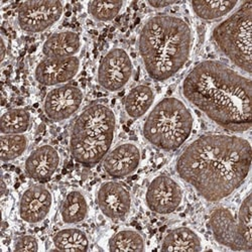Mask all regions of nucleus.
<instances>
[{
    "instance_id": "1",
    "label": "nucleus",
    "mask_w": 252,
    "mask_h": 252,
    "mask_svg": "<svg viewBox=\"0 0 252 252\" xmlns=\"http://www.w3.org/2000/svg\"><path fill=\"white\" fill-rule=\"evenodd\" d=\"M251 161L247 139L230 134H205L182 152L176 171L203 199L219 202L244 184Z\"/></svg>"
},
{
    "instance_id": "2",
    "label": "nucleus",
    "mask_w": 252,
    "mask_h": 252,
    "mask_svg": "<svg viewBox=\"0 0 252 252\" xmlns=\"http://www.w3.org/2000/svg\"><path fill=\"white\" fill-rule=\"evenodd\" d=\"M186 100L208 119L231 132H244L252 124L251 80L214 60L203 61L185 78Z\"/></svg>"
},
{
    "instance_id": "3",
    "label": "nucleus",
    "mask_w": 252,
    "mask_h": 252,
    "mask_svg": "<svg viewBox=\"0 0 252 252\" xmlns=\"http://www.w3.org/2000/svg\"><path fill=\"white\" fill-rule=\"evenodd\" d=\"M192 44V30L184 18L172 14L150 17L138 36V52L145 72L157 82L173 78L189 61Z\"/></svg>"
},
{
    "instance_id": "4",
    "label": "nucleus",
    "mask_w": 252,
    "mask_h": 252,
    "mask_svg": "<svg viewBox=\"0 0 252 252\" xmlns=\"http://www.w3.org/2000/svg\"><path fill=\"white\" fill-rule=\"evenodd\" d=\"M116 115L102 102L93 103L76 118L70 133V153L80 164L92 167L111 150L116 132Z\"/></svg>"
},
{
    "instance_id": "5",
    "label": "nucleus",
    "mask_w": 252,
    "mask_h": 252,
    "mask_svg": "<svg viewBox=\"0 0 252 252\" xmlns=\"http://www.w3.org/2000/svg\"><path fill=\"white\" fill-rule=\"evenodd\" d=\"M194 117L187 105L176 97L160 100L146 117L142 133L157 149L178 151L191 136Z\"/></svg>"
},
{
    "instance_id": "6",
    "label": "nucleus",
    "mask_w": 252,
    "mask_h": 252,
    "mask_svg": "<svg viewBox=\"0 0 252 252\" xmlns=\"http://www.w3.org/2000/svg\"><path fill=\"white\" fill-rule=\"evenodd\" d=\"M252 1L243 2L236 11L220 23L212 32L218 50L237 68L250 74Z\"/></svg>"
},
{
    "instance_id": "7",
    "label": "nucleus",
    "mask_w": 252,
    "mask_h": 252,
    "mask_svg": "<svg viewBox=\"0 0 252 252\" xmlns=\"http://www.w3.org/2000/svg\"><path fill=\"white\" fill-rule=\"evenodd\" d=\"M64 4L57 0L25 1L19 4L16 13L20 30L28 33H40L48 31L61 19Z\"/></svg>"
},
{
    "instance_id": "8",
    "label": "nucleus",
    "mask_w": 252,
    "mask_h": 252,
    "mask_svg": "<svg viewBox=\"0 0 252 252\" xmlns=\"http://www.w3.org/2000/svg\"><path fill=\"white\" fill-rule=\"evenodd\" d=\"M133 63L129 54L122 48H113L105 54L98 66L97 81L108 92H118L130 81Z\"/></svg>"
},
{
    "instance_id": "9",
    "label": "nucleus",
    "mask_w": 252,
    "mask_h": 252,
    "mask_svg": "<svg viewBox=\"0 0 252 252\" xmlns=\"http://www.w3.org/2000/svg\"><path fill=\"white\" fill-rule=\"evenodd\" d=\"M182 202V188L170 176L159 175L154 178L146 188L145 204L156 214H172L180 208Z\"/></svg>"
},
{
    "instance_id": "10",
    "label": "nucleus",
    "mask_w": 252,
    "mask_h": 252,
    "mask_svg": "<svg viewBox=\"0 0 252 252\" xmlns=\"http://www.w3.org/2000/svg\"><path fill=\"white\" fill-rule=\"evenodd\" d=\"M96 203L105 217L113 221H121L130 213L132 199L128 189L123 184L108 181L99 187Z\"/></svg>"
},
{
    "instance_id": "11",
    "label": "nucleus",
    "mask_w": 252,
    "mask_h": 252,
    "mask_svg": "<svg viewBox=\"0 0 252 252\" xmlns=\"http://www.w3.org/2000/svg\"><path fill=\"white\" fill-rule=\"evenodd\" d=\"M84 100L83 91L74 85H62L52 89L44 101V112L54 122L70 119L78 112Z\"/></svg>"
},
{
    "instance_id": "12",
    "label": "nucleus",
    "mask_w": 252,
    "mask_h": 252,
    "mask_svg": "<svg viewBox=\"0 0 252 252\" xmlns=\"http://www.w3.org/2000/svg\"><path fill=\"white\" fill-rule=\"evenodd\" d=\"M77 56L70 58H45L34 69V79L43 86L58 87L73 80L80 70Z\"/></svg>"
},
{
    "instance_id": "13",
    "label": "nucleus",
    "mask_w": 252,
    "mask_h": 252,
    "mask_svg": "<svg viewBox=\"0 0 252 252\" xmlns=\"http://www.w3.org/2000/svg\"><path fill=\"white\" fill-rule=\"evenodd\" d=\"M53 206V195L43 184L28 188L19 200L18 213L23 221L29 224L43 222L50 214Z\"/></svg>"
},
{
    "instance_id": "14",
    "label": "nucleus",
    "mask_w": 252,
    "mask_h": 252,
    "mask_svg": "<svg viewBox=\"0 0 252 252\" xmlns=\"http://www.w3.org/2000/svg\"><path fill=\"white\" fill-rule=\"evenodd\" d=\"M141 152L135 143L124 142L110 150L103 159V169L113 179L132 175L140 164Z\"/></svg>"
},
{
    "instance_id": "15",
    "label": "nucleus",
    "mask_w": 252,
    "mask_h": 252,
    "mask_svg": "<svg viewBox=\"0 0 252 252\" xmlns=\"http://www.w3.org/2000/svg\"><path fill=\"white\" fill-rule=\"evenodd\" d=\"M61 162L59 152L50 144L40 145L27 158L25 171L27 176L39 183L49 182L57 173Z\"/></svg>"
},
{
    "instance_id": "16",
    "label": "nucleus",
    "mask_w": 252,
    "mask_h": 252,
    "mask_svg": "<svg viewBox=\"0 0 252 252\" xmlns=\"http://www.w3.org/2000/svg\"><path fill=\"white\" fill-rule=\"evenodd\" d=\"M210 229L215 240L222 246L242 251L238 240L236 218L225 207L215 208L209 217Z\"/></svg>"
},
{
    "instance_id": "17",
    "label": "nucleus",
    "mask_w": 252,
    "mask_h": 252,
    "mask_svg": "<svg viewBox=\"0 0 252 252\" xmlns=\"http://www.w3.org/2000/svg\"><path fill=\"white\" fill-rule=\"evenodd\" d=\"M81 36L73 31H62L51 34L43 45L46 58L75 57L81 50Z\"/></svg>"
},
{
    "instance_id": "18",
    "label": "nucleus",
    "mask_w": 252,
    "mask_h": 252,
    "mask_svg": "<svg viewBox=\"0 0 252 252\" xmlns=\"http://www.w3.org/2000/svg\"><path fill=\"white\" fill-rule=\"evenodd\" d=\"M162 251H202L203 243L196 231L189 227L171 230L162 239Z\"/></svg>"
},
{
    "instance_id": "19",
    "label": "nucleus",
    "mask_w": 252,
    "mask_h": 252,
    "mask_svg": "<svg viewBox=\"0 0 252 252\" xmlns=\"http://www.w3.org/2000/svg\"><path fill=\"white\" fill-rule=\"evenodd\" d=\"M155 97V91L149 85L140 84L133 87L124 98L123 107L125 113L132 119L142 117L152 108Z\"/></svg>"
},
{
    "instance_id": "20",
    "label": "nucleus",
    "mask_w": 252,
    "mask_h": 252,
    "mask_svg": "<svg viewBox=\"0 0 252 252\" xmlns=\"http://www.w3.org/2000/svg\"><path fill=\"white\" fill-rule=\"evenodd\" d=\"M89 205L82 192L73 190L64 198L61 205L60 214L65 224L73 225L83 222L88 216Z\"/></svg>"
},
{
    "instance_id": "21",
    "label": "nucleus",
    "mask_w": 252,
    "mask_h": 252,
    "mask_svg": "<svg viewBox=\"0 0 252 252\" xmlns=\"http://www.w3.org/2000/svg\"><path fill=\"white\" fill-rule=\"evenodd\" d=\"M53 243L60 251H87L90 240L87 234L79 228H65L59 230L53 237Z\"/></svg>"
},
{
    "instance_id": "22",
    "label": "nucleus",
    "mask_w": 252,
    "mask_h": 252,
    "mask_svg": "<svg viewBox=\"0 0 252 252\" xmlns=\"http://www.w3.org/2000/svg\"><path fill=\"white\" fill-rule=\"evenodd\" d=\"M238 5V1L229 0H214V1H192L194 13L201 19L211 22L220 19L232 12Z\"/></svg>"
},
{
    "instance_id": "23",
    "label": "nucleus",
    "mask_w": 252,
    "mask_h": 252,
    "mask_svg": "<svg viewBox=\"0 0 252 252\" xmlns=\"http://www.w3.org/2000/svg\"><path fill=\"white\" fill-rule=\"evenodd\" d=\"M108 250L112 252H142L145 250V241L136 230L122 229L109 239Z\"/></svg>"
},
{
    "instance_id": "24",
    "label": "nucleus",
    "mask_w": 252,
    "mask_h": 252,
    "mask_svg": "<svg viewBox=\"0 0 252 252\" xmlns=\"http://www.w3.org/2000/svg\"><path fill=\"white\" fill-rule=\"evenodd\" d=\"M32 123L31 113L24 108H13L4 112L0 119L2 134H24Z\"/></svg>"
},
{
    "instance_id": "25",
    "label": "nucleus",
    "mask_w": 252,
    "mask_h": 252,
    "mask_svg": "<svg viewBox=\"0 0 252 252\" xmlns=\"http://www.w3.org/2000/svg\"><path fill=\"white\" fill-rule=\"evenodd\" d=\"M251 195L242 201L236 218L238 240L242 251H252V223H251Z\"/></svg>"
},
{
    "instance_id": "26",
    "label": "nucleus",
    "mask_w": 252,
    "mask_h": 252,
    "mask_svg": "<svg viewBox=\"0 0 252 252\" xmlns=\"http://www.w3.org/2000/svg\"><path fill=\"white\" fill-rule=\"evenodd\" d=\"M29 140L25 134H2L0 138V158L9 162L22 157L28 150Z\"/></svg>"
},
{
    "instance_id": "27",
    "label": "nucleus",
    "mask_w": 252,
    "mask_h": 252,
    "mask_svg": "<svg viewBox=\"0 0 252 252\" xmlns=\"http://www.w3.org/2000/svg\"><path fill=\"white\" fill-rule=\"evenodd\" d=\"M123 1H107V0H95L88 2L87 9L92 18L100 23H107L113 20L123 8Z\"/></svg>"
},
{
    "instance_id": "28",
    "label": "nucleus",
    "mask_w": 252,
    "mask_h": 252,
    "mask_svg": "<svg viewBox=\"0 0 252 252\" xmlns=\"http://www.w3.org/2000/svg\"><path fill=\"white\" fill-rule=\"evenodd\" d=\"M13 249L19 252H36L39 251V241L32 235L20 236L15 240Z\"/></svg>"
},
{
    "instance_id": "29",
    "label": "nucleus",
    "mask_w": 252,
    "mask_h": 252,
    "mask_svg": "<svg viewBox=\"0 0 252 252\" xmlns=\"http://www.w3.org/2000/svg\"><path fill=\"white\" fill-rule=\"evenodd\" d=\"M148 5H150L153 8H157V9H160V8H166L169 6H172L174 4L179 3L178 1H172V0H149L146 1Z\"/></svg>"
},
{
    "instance_id": "30",
    "label": "nucleus",
    "mask_w": 252,
    "mask_h": 252,
    "mask_svg": "<svg viewBox=\"0 0 252 252\" xmlns=\"http://www.w3.org/2000/svg\"><path fill=\"white\" fill-rule=\"evenodd\" d=\"M1 46H2V49H1V61L3 62V60L5 58V54H6V46H5V41H4L3 38H2V41H1Z\"/></svg>"
}]
</instances>
